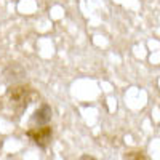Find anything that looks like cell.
I'll list each match as a JSON object with an SVG mask.
<instances>
[{
  "label": "cell",
  "instance_id": "1",
  "mask_svg": "<svg viewBox=\"0 0 160 160\" xmlns=\"http://www.w3.org/2000/svg\"><path fill=\"white\" fill-rule=\"evenodd\" d=\"M31 93H32V88L29 85H13L7 90V96L11 101L13 108L18 112H22V109H26V106L29 102Z\"/></svg>",
  "mask_w": 160,
  "mask_h": 160
},
{
  "label": "cell",
  "instance_id": "2",
  "mask_svg": "<svg viewBox=\"0 0 160 160\" xmlns=\"http://www.w3.org/2000/svg\"><path fill=\"white\" fill-rule=\"evenodd\" d=\"M35 146H38L42 151H47L48 146L51 142V136H53V128L50 125H45V127H32L26 131Z\"/></svg>",
  "mask_w": 160,
  "mask_h": 160
},
{
  "label": "cell",
  "instance_id": "3",
  "mask_svg": "<svg viewBox=\"0 0 160 160\" xmlns=\"http://www.w3.org/2000/svg\"><path fill=\"white\" fill-rule=\"evenodd\" d=\"M51 115H53V111L48 104H43V106H40V108L32 114L31 117V123L35 125V127H45L50 123V120H51Z\"/></svg>",
  "mask_w": 160,
  "mask_h": 160
},
{
  "label": "cell",
  "instance_id": "4",
  "mask_svg": "<svg viewBox=\"0 0 160 160\" xmlns=\"http://www.w3.org/2000/svg\"><path fill=\"white\" fill-rule=\"evenodd\" d=\"M123 160H148L146 154L139 149H133V151H127L123 154Z\"/></svg>",
  "mask_w": 160,
  "mask_h": 160
},
{
  "label": "cell",
  "instance_id": "5",
  "mask_svg": "<svg viewBox=\"0 0 160 160\" xmlns=\"http://www.w3.org/2000/svg\"><path fill=\"white\" fill-rule=\"evenodd\" d=\"M78 160H98V158L93 157V155H88V154H83V155H80Z\"/></svg>",
  "mask_w": 160,
  "mask_h": 160
}]
</instances>
